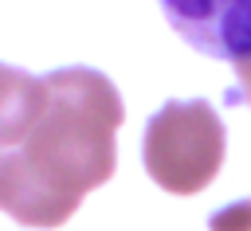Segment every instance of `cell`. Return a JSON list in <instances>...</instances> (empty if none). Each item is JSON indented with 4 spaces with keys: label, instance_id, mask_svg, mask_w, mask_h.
<instances>
[{
    "label": "cell",
    "instance_id": "cell-1",
    "mask_svg": "<svg viewBox=\"0 0 251 231\" xmlns=\"http://www.w3.org/2000/svg\"><path fill=\"white\" fill-rule=\"evenodd\" d=\"M43 90L35 129L0 157V211L16 223L59 227L90 188L114 176V133L126 110L118 86L94 67H59Z\"/></svg>",
    "mask_w": 251,
    "mask_h": 231
},
{
    "label": "cell",
    "instance_id": "cell-2",
    "mask_svg": "<svg viewBox=\"0 0 251 231\" xmlns=\"http://www.w3.org/2000/svg\"><path fill=\"white\" fill-rule=\"evenodd\" d=\"M224 121L204 98H173L145 121V172L173 196L208 188L224 164Z\"/></svg>",
    "mask_w": 251,
    "mask_h": 231
},
{
    "label": "cell",
    "instance_id": "cell-3",
    "mask_svg": "<svg viewBox=\"0 0 251 231\" xmlns=\"http://www.w3.org/2000/svg\"><path fill=\"white\" fill-rule=\"evenodd\" d=\"M165 20L200 55L247 63L251 59V0L212 4V0H169Z\"/></svg>",
    "mask_w": 251,
    "mask_h": 231
},
{
    "label": "cell",
    "instance_id": "cell-4",
    "mask_svg": "<svg viewBox=\"0 0 251 231\" xmlns=\"http://www.w3.org/2000/svg\"><path fill=\"white\" fill-rule=\"evenodd\" d=\"M43 78L0 63V149L24 145V137L35 129L43 114Z\"/></svg>",
    "mask_w": 251,
    "mask_h": 231
},
{
    "label": "cell",
    "instance_id": "cell-5",
    "mask_svg": "<svg viewBox=\"0 0 251 231\" xmlns=\"http://www.w3.org/2000/svg\"><path fill=\"white\" fill-rule=\"evenodd\" d=\"M212 231H251V200H239L231 208H220L212 219H208Z\"/></svg>",
    "mask_w": 251,
    "mask_h": 231
},
{
    "label": "cell",
    "instance_id": "cell-6",
    "mask_svg": "<svg viewBox=\"0 0 251 231\" xmlns=\"http://www.w3.org/2000/svg\"><path fill=\"white\" fill-rule=\"evenodd\" d=\"M227 106H251V59L235 63V86L227 90Z\"/></svg>",
    "mask_w": 251,
    "mask_h": 231
}]
</instances>
